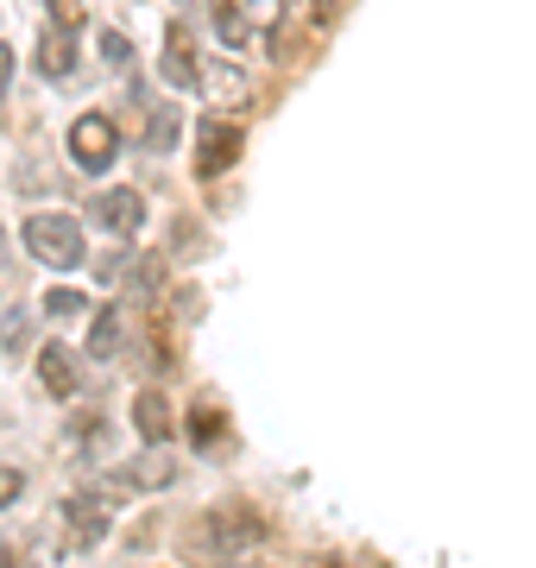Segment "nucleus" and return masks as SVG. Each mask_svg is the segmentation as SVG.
Instances as JSON below:
<instances>
[{
	"instance_id": "1a4fd4ad",
	"label": "nucleus",
	"mask_w": 536,
	"mask_h": 568,
	"mask_svg": "<svg viewBox=\"0 0 536 568\" xmlns=\"http://www.w3.org/2000/svg\"><path fill=\"white\" fill-rule=\"evenodd\" d=\"M38 379H45L52 398H77V386H82L77 354H70V348H57V341H45V348H38Z\"/></svg>"
},
{
	"instance_id": "f03ea898",
	"label": "nucleus",
	"mask_w": 536,
	"mask_h": 568,
	"mask_svg": "<svg viewBox=\"0 0 536 568\" xmlns=\"http://www.w3.org/2000/svg\"><path fill=\"white\" fill-rule=\"evenodd\" d=\"M26 253L38 265H52V272H77L82 253H89V240H82V221L70 208H45V215H32L26 221Z\"/></svg>"
},
{
	"instance_id": "f3484780",
	"label": "nucleus",
	"mask_w": 536,
	"mask_h": 568,
	"mask_svg": "<svg viewBox=\"0 0 536 568\" xmlns=\"http://www.w3.org/2000/svg\"><path fill=\"white\" fill-rule=\"evenodd\" d=\"M20 499V474H0V505H13Z\"/></svg>"
},
{
	"instance_id": "dca6fc26",
	"label": "nucleus",
	"mask_w": 536,
	"mask_h": 568,
	"mask_svg": "<svg viewBox=\"0 0 536 568\" xmlns=\"http://www.w3.org/2000/svg\"><path fill=\"white\" fill-rule=\"evenodd\" d=\"M221 38H228V45H240V38H247V20H240V7H221Z\"/></svg>"
},
{
	"instance_id": "39448f33",
	"label": "nucleus",
	"mask_w": 536,
	"mask_h": 568,
	"mask_svg": "<svg viewBox=\"0 0 536 568\" xmlns=\"http://www.w3.org/2000/svg\"><path fill=\"white\" fill-rule=\"evenodd\" d=\"M89 221L102 234H139V221H146V196L139 190H102L95 203H89Z\"/></svg>"
},
{
	"instance_id": "ddd939ff",
	"label": "nucleus",
	"mask_w": 536,
	"mask_h": 568,
	"mask_svg": "<svg viewBox=\"0 0 536 568\" xmlns=\"http://www.w3.org/2000/svg\"><path fill=\"white\" fill-rule=\"evenodd\" d=\"M45 316H89V297L57 284V291H45Z\"/></svg>"
},
{
	"instance_id": "20e7f679",
	"label": "nucleus",
	"mask_w": 536,
	"mask_h": 568,
	"mask_svg": "<svg viewBox=\"0 0 536 568\" xmlns=\"http://www.w3.org/2000/svg\"><path fill=\"white\" fill-rule=\"evenodd\" d=\"M114 152H121V133H114L107 114H82V121H70V158H77L82 171H107Z\"/></svg>"
},
{
	"instance_id": "f257e3e1",
	"label": "nucleus",
	"mask_w": 536,
	"mask_h": 568,
	"mask_svg": "<svg viewBox=\"0 0 536 568\" xmlns=\"http://www.w3.org/2000/svg\"><path fill=\"white\" fill-rule=\"evenodd\" d=\"M265 537V524L253 512H240V505H215L203 512L190 531H183V556H196V563H233L240 549H253Z\"/></svg>"
},
{
	"instance_id": "4468645a",
	"label": "nucleus",
	"mask_w": 536,
	"mask_h": 568,
	"mask_svg": "<svg viewBox=\"0 0 536 568\" xmlns=\"http://www.w3.org/2000/svg\"><path fill=\"white\" fill-rule=\"evenodd\" d=\"M95 52H102L114 70H127V64H133V45L121 38V32H95Z\"/></svg>"
},
{
	"instance_id": "7ed1b4c3",
	"label": "nucleus",
	"mask_w": 536,
	"mask_h": 568,
	"mask_svg": "<svg viewBox=\"0 0 536 568\" xmlns=\"http://www.w3.org/2000/svg\"><path fill=\"white\" fill-rule=\"evenodd\" d=\"M240 146H247L240 121H228V114H208V121H196V178L215 183L221 171H233V164H240Z\"/></svg>"
},
{
	"instance_id": "9b49d317",
	"label": "nucleus",
	"mask_w": 536,
	"mask_h": 568,
	"mask_svg": "<svg viewBox=\"0 0 536 568\" xmlns=\"http://www.w3.org/2000/svg\"><path fill=\"white\" fill-rule=\"evenodd\" d=\"M121 487H171V462H164V455L127 462V467H121Z\"/></svg>"
},
{
	"instance_id": "423d86ee",
	"label": "nucleus",
	"mask_w": 536,
	"mask_h": 568,
	"mask_svg": "<svg viewBox=\"0 0 536 568\" xmlns=\"http://www.w3.org/2000/svg\"><path fill=\"white\" fill-rule=\"evenodd\" d=\"M133 430L146 448H164L171 430H178V411H171V398L164 391H133Z\"/></svg>"
},
{
	"instance_id": "f8f14e48",
	"label": "nucleus",
	"mask_w": 536,
	"mask_h": 568,
	"mask_svg": "<svg viewBox=\"0 0 536 568\" xmlns=\"http://www.w3.org/2000/svg\"><path fill=\"white\" fill-rule=\"evenodd\" d=\"M146 146H152V152H171V146H178V107H152Z\"/></svg>"
},
{
	"instance_id": "2eb2a0df",
	"label": "nucleus",
	"mask_w": 536,
	"mask_h": 568,
	"mask_svg": "<svg viewBox=\"0 0 536 568\" xmlns=\"http://www.w3.org/2000/svg\"><path fill=\"white\" fill-rule=\"evenodd\" d=\"M52 20L77 32V26H82V0H52Z\"/></svg>"
},
{
	"instance_id": "6e6552de",
	"label": "nucleus",
	"mask_w": 536,
	"mask_h": 568,
	"mask_svg": "<svg viewBox=\"0 0 536 568\" xmlns=\"http://www.w3.org/2000/svg\"><path fill=\"white\" fill-rule=\"evenodd\" d=\"M38 70H45L52 82H70V77H77V32H70V26L38 32Z\"/></svg>"
},
{
	"instance_id": "0eeeda50",
	"label": "nucleus",
	"mask_w": 536,
	"mask_h": 568,
	"mask_svg": "<svg viewBox=\"0 0 536 568\" xmlns=\"http://www.w3.org/2000/svg\"><path fill=\"white\" fill-rule=\"evenodd\" d=\"M158 70H164L171 89H196V82H203V64H196V45H190V32L183 26L164 32V64H158Z\"/></svg>"
},
{
	"instance_id": "a211bd4d",
	"label": "nucleus",
	"mask_w": 536,
	"mask_h": 568,
	"mask_svg": "<svg viewBox=\"0 0 536 568\" xmlns=\"http://www.w3.org/2000/svg\"><path fill=\"white\" fill-rule=\"evenodd\" d=\"M7 70H13V52H7V45H0V89H7Z\"/></svg>"
},
{
	"instance_id": "9d476101",
	"label": "nucleus",
	"mask_w": 536,
	"mask_h": 568,
	"mask_svg": "<svg viewBox=\"0 0 536 568\" xmlns=\"http://www.w3.org/2000/svg\"><path fill=\"white\" fill-rule=\"evenodd\" d=\"M121 341H127V310H95L89 316V361H114L121 354Z\"/></svg>"
}]
</instances>
